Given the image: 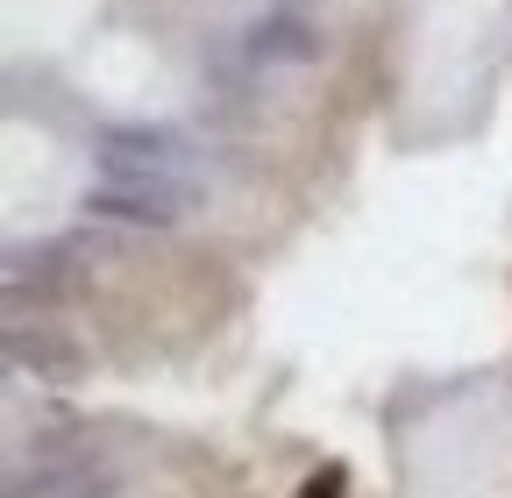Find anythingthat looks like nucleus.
I'll return each mask as SVG.
<instances>
[{
  "label": "nucleus",
  "instance_id": "nucleus-1",
  "mask_svg": "<svg viewBox=\"0 0 512 498\" xmlns=\"http://www.w3.org/2000/svg\"><path fill=\"white\" fill-rule=\"evenodd\" d=\"M185 185L171 171H114L107 193H93V214H121V221H178L185 214Z\"/></svg>",
  "mask_w": 512,
  "mask_h": 498
},
{
  "label": "nucleus",
  "instance_id": "nucleus-2",
  "mask_svg": "<svg viewBox=\"0 0 512 498\" xmlns=\"http://www.w3.org/2000/svg\"><path fill=\"white\" fill-rule=\"evenodd\" d=\"M8 498H114V477L93 463H36L8 477Z\"/></svg>",
  "mask_w": 512,
  "mask_h": 498
},
{
  "label": "nucleus",
  "instance_id": "nucleus-3",
  "mask_svg": "<svg viewBox=\"0 0 512 498\" xmlns=\"http://www.w3.org/2000/svg\"><path fill=\"white\" fill-rule=\"evenodd\" d=\"M249 57H278V65H306V57H320V36H313L306 22L278 15V22H256V29H249Z\"/></svg>",
  "mask_w": 512,
  "mask_h": 498
},
{
  "label": "nucleus",
  "instance_id": "nucleus-4",
  "mask_svg": "<svg viewBox=\"0 0 512 498\" xmlns=\"http://www.w3.org/2000/svg\"><path fill=\"white\" fill-rule=\"evenodd\" d=\"M299 498H342V463H328V470H313Z\"/></svg>",
  "mask_w": 512,
  "mask_h": 498
}]
</instances>
